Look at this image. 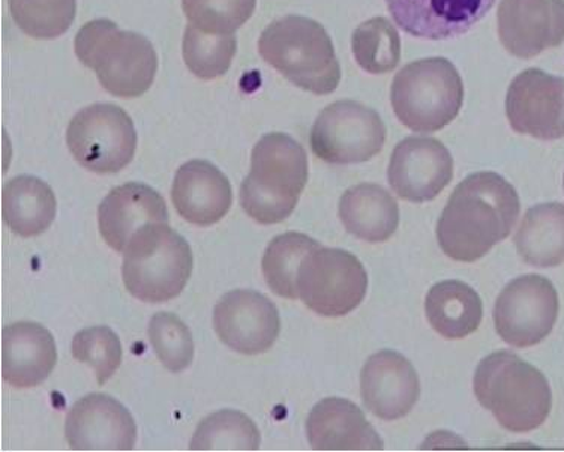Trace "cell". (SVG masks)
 Instances as JSON below:
<instances>
[{
  "label": "cell",
  "mask_w": 564,
  "mask_h": 452,
  "mask_svg": "<svg viewBox=\"0 0 564 452\" xmlns=\"http://www.w3.org/2000/svg\"><path fill=\"white\" fill-rule=\"evenodd\" d=\"M520 211L517 190L505 177L473 173L456 186L438 219L440 248L456 262H476L508 238Z\"/></svg>",
  "instance_id": "6da1fadb"
},
{
  "label": "cell",
  "mask_w": 564,
  "mask_h": 452,
  "mask_svg": "<svg viewBox=\"0 0 564 452\" xmlns=\"http://www.w3.org/2000/svg\"><path fill=\"white\" fill-rule=\"evenodd\" d=\"M479 403L510 433H529L553 408L549 380L512 352H496L478 365L473 380Z\"/></svg>",
  "instance_id": "7a4b0ae2"
},
{
  "label": "cell",
  "mask_w": 564,
  "mask_h": 452,
  "mask_svg": "<svg viewBox=\"0 0 564 452\" xmlns=\"http://www.w3.org/2000/svg\"><path fill=\"white\" fill-rule=\"evenodd\" d=\"M259 52L267 64L306 93L332 94L341 82L329 33L308 17L288 15L269 24L261 33Z\"/></svg>",
  "instance_id": "3957f363"
},
{
  "label": "cell",
  "mask_w": 564,
  "mask_h": 452,
  "mask_svg": "<svg viewBox=\"0 0 564 452\" xmlns=\"http://www.w3.org/2000/svg\"><path fill=\"white\" fill-rule=\"evenodd\" d=\"M308 181L305 149L288 134L261 137L251 155L250 175L240 189V205L260 224L288 219Z\"/></svg>",
  "instance_id": "277c9868"
},
{
  "label": "cell",
  "mask_w": 564,
  "mask_h": 452,
  "mask_svg": "<svg viewBox=\"0 0 564 452\" xmlns=\"http://www.w3.org/2000/svg\"><path fill=\"white\" fill-rule=\"evenodd\" d=\"M74 49L78 61L93 69L102 88L115 97H141L155 80L158 57L151 41L140 33L120 31L110 20L85 24Z\"/></svg>",
  "instance_id": "5b68a950"
},
{
  "label": "cell",
  "mask_w": 564,
  "mask_h": 452,
  "mask_svg": "<svg viewBox=\"0 0 564 452\" xmlns=\"http://www.w3.org/2000/svg\"><path fill=\"white\" fill-rule=\"evenodd\" d=\"M193 272V252L169 223L137 232L126 250L123 283L137 300L160 304L180 297Z\"/></svg>",
  "instance_id": "8992f818"
},
{
  "label": "cell",
  "mask_w": 564,
  "mask_h": 452,
  "mask_svg": "<svg viewBox=\"0 0 564 452\" xmlns=\"http://www.w3.org/2000/svg\"><path fill=\"white\" fill-rule=\"evenodd\" d=\"M391 101L397 118L409 130H443L462 110V76L445 57L412 62L393 78Z\"/></svg>",
  "instance_id": "52a82bcc"
},
{
  "label": "cell",
  "mask_w": 564,
  "mask_h": 452,
  "mask_svg": "<svg viewBox=\"0 0 564 452\" xmlns=\"http://www.w3.org/2000/svg\"><path fill=\"white\" fill-rule=\"evenodd\" d=\"M66 143L82 168L99 175L118 173L135 155L134 122L115 104H94L70 120Z\"/></svg>",
  "instance_id": "ba28073f"
},
{
  "label": "cell",
  "mask_w": 564,
  "mask_h": 452,
  "mask_svg": "<svg viewBox=\"0 0 564 452\" xmlns=\"http://www.w3.org/2000/svg\"><path fill=\"white\" fill-rule=\"evenodd\" d=\"M368 289L364 265L339 248H317L305 257L297 273L299 298L314 313L341 318L362 304Z\"/></svg>",
  "instance_id": "9c48e42d"
},
{
  "label": "cell",
  "mask_w": 564,
  "mask_h": 452,
  "mask_svg": "<svg viewBox=\"0 0 564 452\" xmlns=\"http://www.w3.org/2000/svg\"><path fill=\"white\" fill-rule=\"evenodd\" d=\"M386 142L380 115L364 104L338 101L318 115L311 130L314 155L329 164H358L375 159Z\"/></svg>",
  "instance_id": "30bf717a"
},
{
  "label": "cell",
  "mask_w": 564,
  "mask_h": 452,
  "mask_svg": "<svg viewBox=\"0 0 564 452\" xmlns=\"http://www.w3.org/2000/svg\"><path fill=\"white\" fill-rule=\"evenodd\" d=\"M558 293L549 278L530 273L510 281L494 306L497 334L517 349L543 342L557 322Z\"/></svg>",
  "instance_id": "8fae6325"
},
{
  "label": "cell",
  "mask_w": 564,
  "mask_h": 452,
  "mask_svg": "<svg viewBox=\"0 0 564 452\" xmlns=\"http://www.w3.org/2000/svg\"><path fill=\"white\" fill-rule=\"evenodd\" d=\"M506 116L520 134L539 140L564 137V78L542 69L518 74L506 95Z\"/></svg>",
  "instance_id": "7c38bea8"
},
{
  "label": "cell",
  "mask_w": 564,
  "mask_h": 452,
  "mask_svg": "<svg viewBox=\"0 0 564 452\" xmlns=\"http://www.w3.org/2000/svg\"><path fill=\"white\" fill-rule=\"evenodd\" d=\"M214 327L226 346L242 355L271 349L281 331L280 313L269 298L254 290L224 294L214 311Z\"/></svg>",
  "instance_id": "4fadbf2b"
},
{
  "label": "cell",
  "mask_w": 564,
  "mask_h": 452,
  "mask_svg": "<svg viewBox=\"0 0 564 452\" xmlns=\"http://www.w3.org/2000/svg\"><path fill=\"white\" fill-rule=\"evenodd\" d=\"M452 177L454 160L451 152L433 137H409L393 149L388 181L404 201H433L451 184Z\"/></svg>",
  "instance_id": "5bb4252c"
},
{
  "label": "cell",
  "mask_w": 564,
  "mask_h": 452,
  "mask_svg": "<svg viewBox=\"0 0 564 452\" xmlns=\"http://www.w3.org/2000/svg\"><path fill=\"white\" fill-rule=\"evenodd\" d=\"M70 450L131 451L137 426L130 410L106 394H90L70 408L65 422Z\"/></svg>",
  "instance_id": "9a60e30c"
},
{
  "label": "cell",
  "mask_w": 564,
  "mask_h": 452,
  "mask_svg": "<svg viewBox=\"0 0 564 452\" xmlns=\"http://www.w3.org/2000/svg\"><path fill=\"white\" fill-rule=\"evenodd\" d=\"M499 36L510 55L532 60L564 41V0H501Z\"/></svg>",
  "instance_id": "2e32d148"
},
{
  "label": "cell",
  "mask_w": 564,
  "mask_h": 452,
  "mask_svg": "<svg viewBox=\"0 0 564 452\" xmlns=\"http://www.w3.org/2000/svg\"><path fill=\"white\" fill-rule=\"evenodd\" d=\"M360 394L365 408L384 421L412 412L421 396V381L410 360L393 351H381L364 365Z\"/></svg>",
  "instance_id": "e0dca14e"
},
{
  "label": "cell",
  "mask_w": 564,
  "mask_h": 452,
  "mask_svg": "<svg viewBox=\"0 0 564 452\" xmlns=\"http://www.w3.org/2000/svg\"><path fill=\"white\" fill-rule=\"evenodd\" d=\"M496 0H386L393 22L414 39L442 41L470 31Z\"/></svg>",
  "instance_id": "ac0fdd59"
},
{
  "label": "cell",
  "mask_w": 564,
  "mask_h": 452,
  "mask_svg": "<svg viewBox=\"0 0 564 452\" xmlns=\"http://www.w3.org/2000/svg\"><path fill=\"white\" fill-rule=\"evenodd\" d=\"M152 223H170V217L164 197L149 185L116 186L99 205V232L115 251L126 252L132 236Z\"/></svg>",
  "instance_id": "d6986e66"
},
{
  "label": "cell",
  "mask_w": 564,
  "mask_h": 452,
  "mask_svg": "<svg viewBox=\"0 0 564 452\" xmlns=\"http://www.w3.org/2000/svg\"><path fill=\"white\" fill-rule=\"evenodd\" d=\"M172 201L182 218L207 227L226 217L234 203V191L221 170L209 161L194 160L177 170Z\"/></svg>",
  "instance_id": "ffe728a7"
},
{
  "label": "cell",
  "mask_w": 564,
  "mask_h": 452,
  "mask_svg": "<svg viewBox=\"0 0 564 452\" xmlns=\"http://www.w3.org/2000/svg\"><path fill=\"white\" fill-rule=\"evenodd\" d=\"M306 437L318 451H380L383 439L369 424L359 406L329 397L315 405L306 420Z\"/></svg>",
  "instance_id": "44dd1931"
},
{
  "label": "cell",
  "mask_w": 564,
  "mask_h": 452,
  "mask_svg": "<svg viewBox=\"0 0 564 452\" xmlns=\"http://www.w3.org/2000/svg\"><path fill=\"white\" fill-rule=\"evenodd\" d=\"M57 349L52 333L35 322H17L3 330V379L14 388H35L55 370Z\"/></svg>",
  "instance_id": "7402d4cb"
},
{
  "label": "cell",
  "mask_w": 564,
  "mask_h": 452,
  "mask_svg": "<svg viewBox=\"0 0 564 452\" xmlns=\"http://www.w3.org/2000/svg\"><path fill=\"white\" fill-rule=\"evenodd\" d=\"M339 218L356 238L379 244L395 234L400 226V207L383 186L360 184L343 194Z\"/></svg>",
  "instance_id": "603a6c76"
},
{
  "label": "cell",
  "mask_w": 564,
  "mask_h": 452,
  "mask_svg": "<svg viewBox=\"0 0 564 452\" xmlns=\"http://www.w3.org/2000/svg\"><path fill=\"white\" fill-rule=\"evenodd\" d=\"M52 186L33 176H17L3 186V222L15 235L33 238L44 234L56 218Z\"/></svg>",
  "instance_id": "cb8c5ba5"
},
{
  "label": "cell",
  "mask_w": 564,
  "mask_h": 452,
  "mask_svg": "<svg viewBox=\"0 0 564 452\" xmlns=\"http://www.w3.org/2000/svg\"><path fill=\"white\" fill-rule=\"evenodd\" d=\"M426 318L435 333L447 340L466 338L482 323L484 304L478 292L463 281H442L430 289Z\"/></svg>",
  "instance_id": "d4e9b609"
},
{
  "label": "cell",
  "mask_w": 564,
  "mask_h": 452,
  "mask_svg": "<svg viewBox=\"0 0 564 452\" xmlns=\"http://www.w3.org/2000/svg\"><path fill=\"white\" fill-rule=\"evenodd\" d=\"M513 243L525 263L560 267L564 263V205L542 203L527 211Z\"/></svg>",
  "instance_id": "484cf974"
},
{
  "label": "cell",
  "mask_w": 564,
  "mask_h": 452,
  "mask_svg": "<svg viewBox=\"0 0 564 452\" xmlns=\"http://www.w3.org/2000/svg\"><path fill=\"white\" fill-rule=\"evenodd\" d=\"M321 247L317 240L297 232L276 236L269 244L261 263L263 276L272 292L288 300H297L299 269L305 257Z\"/></svg>",
  "instance_id": "4316f807"
},
{
  "label": "cell",
  "mask_w": 564,
  "mask_h": 452,
  "mask_svg": "<svg viewBox=\"0 0 564 452\" xmlns=\"http://www.w3.org/2000/svg\"><path fill=\"white\" fill-rule=\"evenodd\" d=\"M260 443V431L251 418L226 409L200 422L189 448L194 451H256Z\"/></svg>",
  "instance_id": "83f0119b"
},
{
  "label": "cell",
  "mask_w": 564,
  "mask_h": 452,
  "mask_svg": "<svg viewBox=\"0 0 564 452\" xmlns=\"http://www.w3.org/2000/svg\"><path fill=\"white\" fill-rule=\"evenodd\" d=\"M352 55L364 72L392 73L400 64L401 40L397 28L384 17H376L360 24L352 33Z\"/></svg>",
  "instance_id": "f1b7e54d"
},
{
  "label": "cell",
  "mask_w": 564,
  "mask_h": 452,
  "mask_svg": "<svg viewBox=\"0 0 564 452\" xmlns=\"http://www.w3.org/2000/svg\"><path fill=\"white\" fill-rule=\"evenodd\" d=\"M17 26L36 40L64 35L76 19L77 0H8Z\"/></svg>",
  "instance_id": "f546056e"
},
{
  "label": "cell",
  "mask_w": 564,
  "mask_h": 452,
  "mask_svg": "<svg viewBox=\"0 0 564 452\" xmlns=\"http://www.w3.org/2000/svg\"><path fill=\"white\" fill-rule=\"evenodd\" d=\"M238 49L234 35H210L191 26L186 28L184 36V61L189 72L203 78L215 80L230 69L231 62Z\"/></svg>",
  "instance_id": "4dcf8cb0"
},
{
  "label": "cell",
  "mask_w": 564,
  "mask_h": 452,
  "mask_svg": "<svg viewBox=\"0 0 564 452\" xmlns=\"http://www.w3.org/2000/svg\"><path fill=\"white\" fill-rule=\"evenodd\" d=\"M257 0H182L191 26L210 35H234L254 14Z\"/></svg>",
  "instance_id": "1f68e13d"
},
{
  "label": "cell",
  "mask_w": 564,
  "mask_h": 452,
  "mask_svg": "<svg viewBox=\"0 0 564 452\" xmlns=\"http://www.w3.org/2000/svg\"><path fill=\"white\" fill-rule=\"evenodd\" d=\"M149 340L158 359L167 370L181 373L193 363V334L176 314L156 313L149 323Z\"/></svg>",
  "instance_id": "d6a6232c"
},
{
  "label": "cell",
  "mask_w": 564,
  "mask_h": 452,
  "mask_svg": "<svg viewBox=\"0 0 564 452\" xmlns=\"http://www.w3.org/2000/svg\"><path fill=\"white\" fill-rule=\"evenodd\" d=\"M70 354L78 363L89 364L104 385L122 364V343L109 326L86 327L74 337Z\"/></svg>",
  "instance_id": "836d02e7"
},
{
  "label": "cell",
  "mask_w": 564,
  "mask_h": 452,
  "mask_svg": "<svg viewBox=\"0 0 564 452\" xmlns=\"http://www.w3.org/2000/svg\"><path fill=\"white\" fill-rule=\"evenodd\" d=\"M563 186H564V177H563Z\"/></svg>",
  "instance_id": "e575fe53"
}]
</instances>
